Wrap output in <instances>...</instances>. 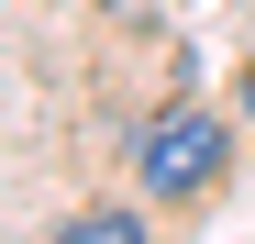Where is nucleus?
<instances>
[{"mask_svg":"<svg viewBox=\"0 0 255 244\" xmlns=\"http://www.w3.org/2000/svg\"><path fill=\"white\" fill-rule=\"evenodd\" d=\"M233 167V122L200 111V100H166L144 133H133V189L144 200H211Z\"/></svg>","mask_w":255,"mask_h":244,"instance_id":"nucleus-1","label":"nucleus"},{"mask_svg":"<svg viewBox=\"0 0 255 244\" xmlns=\"http://www.w3.org/2000/svg\"><path fill=\"white\" fill-rule=\"evenodd\" d=\"M67 244H144V211H122V200H100V211H78Z\"/></svg>","mask_w":255,"mask_h":244,"instance_id":"nucleus-2","label":"nucleus"},{"mask_svg":"<svg viewBox=\"0 0 255 244\" xmlns=\"http://www.w3.org/2000/svg\"><path fill=\"white\" fill-rule=\"evenodd\" d=\"M244 122H255V67H244Z\"/></svg>","mask_w":255,"mask_h":244,"instance_id":"nucleus-3","label":"nucleus"}]
</instances>
